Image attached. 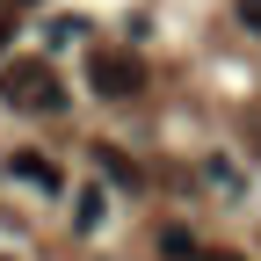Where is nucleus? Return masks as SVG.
<instances>
[{
  "label": "nucleus",
  "instance_id": "4",
  "mask_svg": "<svg viewBox=\"0 0 261 261\" xmlns=\"http://www.w3.org/2000/svg\"><path fill=\"white\" fill-rule=\"evenodd\" d=\"M94 167H102L109 181H123V189H138V167H130V160H123L116 145H94Z\"/></svg>",
  "mask_w": 261,
  "mask_h": 261
},
{
  "label": "nucleus",
  "instance_id": "3",
  "mask_svg": "<svg viewBox=\"0 0 261 261\" xmlns=\"http://www.w3.org/2000/svg\"><path fill=\"white\" fill-rule=\"evenodd\" d=\"M15 181H37L44 196H58V189H65V174H58V160H44V152H15Z\"/></svg>",
  "mask_w": 261,
  "mask_h": 261
},
{
  "label": "nucleus",
  "instance_id": "1",
  "mask_svg": "<svg viewBox=\"0 0 261 261\" xmlns=\"http://www.w3.org/2000/svg\"><path fill=\"white\" fill-rule=\"evenodd\" d=\"M0 94H8L15 109H65V87L44 58H15L8 73H0Z\"/></svg>",
  "mask_w": 261,
  "mask_h": 261
},
{
  "label": "nucleus",
  "instance_id": "7",
  "mask_svg": "<svg viewBox=\"0 0 261 261\" xmlns=\"http://www.w3.org/2000/svg\"><path fill=\"white\" fill-rule=\"evenodd\" d=\"M196 261H240V254H225V247H218V254H196Z\"/></svg>",
  "mask_w": 261,
  "mask_h": 261
},
{
  "label": "nucleus",
  "instance_id": "8",
  "mask_svg": "<svg viewBox=\"0 0 261 261\" xmlns=\"http://www.w3.org/2000/svg\"><path fill=\"white\" fill-rule=\"evenodd\" d=\"M0 51H8V22H0Z\"/></svg>",
  "mask_w": 261,
  "mask_h": 261
},
{
  "label": "nucleus",
  "instance_id": "5",
  "mask_svg": "<svg viewBox=\"0 0 261 261\" xmlns=\"http://www.w3.org/2000/svg\"><path fill=\"white\" fill-rule=\"evenodd\" d=\"M160 254H174V261H196V240L181 232V225H167V232H160Z\"/></svg>",
  "mask_w": 261,
  "mask_h": 261
},
{
  "label": "nucleus",
  "instance_id": "2",
  "mask_svg": "<svg viewBox=\"0 0 261 261\" xmlns=\"http://www.w3.org/2000/svg\"><path fill=\"white\" fill-rule=\"evenodd\" d=\"M87 80L102 87L109 102H123V94L145 87V58H138V51H94V58H87Z\"/></svg>",
  "mask_w": 261,
  "mask_h": 261
},
{
  "label": "nucleus",
  "instance_id": "6",
  "mask_svg": "<svg viewBox=\"0 0 261 261\" xmlns=\"http://www.w3.org/2000/svg\"><path fill=\"white\" fill-rule=\"evenodd\" d=\"M240 15H247V22H254V29H261V0H247V8H240Z\"/></svg>",
  "mask_w": 261,
  "mask_h": 261
}]
</instances>
